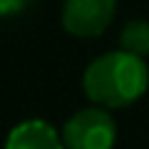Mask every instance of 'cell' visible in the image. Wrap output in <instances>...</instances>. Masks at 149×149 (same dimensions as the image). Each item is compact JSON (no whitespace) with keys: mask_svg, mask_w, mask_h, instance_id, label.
Here are the masks:
<instances>
[{"mask_svg":"<svg viewBox=\"0 0 149 149\" xmlns=\"http://www.w3.org/2000/svg\"><path fill=\"white\" fill-rule=\"evenodd\" d=\"M119 47L132 55L147 57L149 55V22L147 20H129L119 32Z\"/></svg>","mask_w":149,"mask_h":149,"instance_id":"cell-5","label":"cell"},{"mask_svg":"<svg viewBox=\"0 0 149 149\" xmlns=\"http://www.w3.org/2000/svg\"><path fill=\"white\" fill-rule=\"evenodd\" d=\"M35 0H0V17L20 15L25 8H30Z\"/></svg>","mask_w":149,"mask_h":149,"instance_id":"cell-6","label":"cell"},{"mask_svg":"<svg viewBox=\"0 0 149 149\" xmlns=\"http://www.w3.org/2000/svg\"><path fill=\"white\" fill-rule=\"evenodd\" d=\"M117 15V0H65L60 22L72 37H100Z\"/></svg>","mask_w":149,"mask_h":149,"instance_id":"cell-3","label":"cell"},{"mask_svg":"<svg viewBox=\"0 0 149 149\" xmlns=\"http://www.w3.org/2000/svg\"><path fill=\"white\" fill-rule=\"evenodd\" d=\"M67 149H114L117 122L104 107H87L74 112L62 127Z\"/></svg>","mask_w":149,"mask_h":149,"instance_id":"cell-2","label":"cell"},{"mask_svg":"<svg viewBox=\"0 0 149 149\" xmlns=\"http://www.w3.org/2000/svg\"><path fill=\"white\" fill-rule=\"evenodd\" d=\"M5 149H67L62 132L45 119H25L15 124L5 139Z\"/></svg>","mask_w":149,"mask_h":149,"instance_id":"cell-4","label":"cell"},{"mask_svg":"<svg viewBox=\"0 0 149 149\" xmlns=\"http://www.w3.org/2000/svg\"><path fill=\"white\" fill-rule=\"evenodd\" d=\"M149 87V67L144 57L132 55L127 50H112L95 57L85 67L82 90L104 109L129 107L147 92Z\"/></svg>","mask_w":149,"mask_h":149,"instance_id":"cell-1","label":"cell"}]
</instances>
